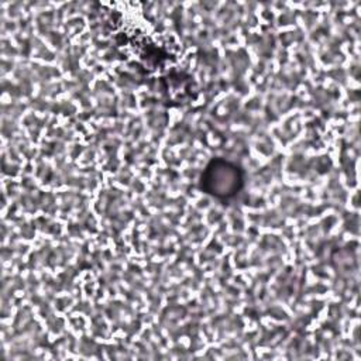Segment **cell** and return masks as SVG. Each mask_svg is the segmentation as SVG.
I'll use <instances>...</instances> for the list:
<instances>
[{
  "mask_svg": "<svg viewBox=\"0 0 361 361\" xmlns=\"http://www.w3.org/2000/svg\"><path fill=\"white\" fill-rule=\"evenodd\" d=\"M241 169L224 159H213L202 173V189L219 199L233 197L243 188Z\"/></svg>",
  "mask_w": 361,
  "mask_h": 361,
  "instance_id": "obj_1",
  "label": "cell"
}]
</instances>
